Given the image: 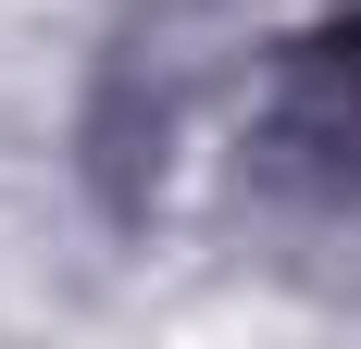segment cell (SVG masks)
<instances>
[{
    "instance_id": "1",
    "label": "cell",
    "mask_w": 361,
    "mask_h": 349,
    "mask_svg": "<svg viewBox=\"0 0 361 349\" xmlns=\"http://www.w3.org/2000/svg\"><path fill=\"white\" fill-rule=\"evenodd\" d=\"M312 88H336V125L361 112V13H349L336 37H312Z\"/></svg>"
}]
</instances>
